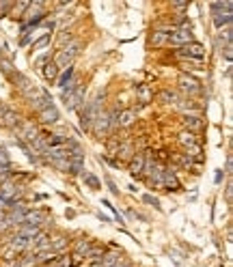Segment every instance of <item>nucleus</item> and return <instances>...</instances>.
<instances>
[{"mask_svg": "<svg viewBox=\"0 0 233 267\" xmlns=\"http://www.w3.org/2000/svg\"><path fill=\"white\" fill-rule=\"evenodd\" d=\"M45 222V213L43 211H26V216H24V220H22V224H26V226H41Z\"/></svg>", "mask_w": 233, "mask_h": 267, "instance_id": "nucleus-9", "label": "nucleus"}, {"mask_svg": "<svg viewBox=\"0 0 233 267\" xmlns=\"http://www.w3.org/2000/svg\"><path fill=\"white\" fill-rule=\"evenodd\" d=\"M192 26L190 22H181L179 26H175V32L168 37V45H175V48H184L192 41Z\"/></svg>", "mask_w": 233, "mask_h": 267, "instance_id": "nucleus-3", "label": "nucleus"}, {"mask_svg": "<svg viewBox=\"0 0 233 267\" xmlns=\"http://www.w3.org/2000/svg\"><path fill=\"white\" fill-rule=\"evenodd\" d=\"M26 9H28V2H17V4H13V9H11V15L13 17H22Z\"/></svg>", "mask_w": 233, "mask_h": 267, "instance_id": "nucleus-21", "label": "nucleus"}, {"mask_svg": "<svg viewBox=\"0 0 233 267\" xmlns=\"http://www.w3.org/2000/svg\"><path fill=\"white\" fill-rule=\"evenodd\" d=\"M134 121H136V112H134V110H123V112H119L115 116V123L119 127H127V125H132Z\"/></svg>", "mask_w": 233, "mask_h": 267, "instance_id": "nucleus-12", "label": "nucleus"}, {"mask_svg": "<svg viewBox=\"0 0 233 267\" xmlns=\"http://www.w3.org/2000/svg\"><path fill=\"white\" fill-rule=\"evenodd\" d=\"M129 151H132V145H129V142H125V145H121L119 155H129Z\"/></svg>", "mask_w": 233, "mask_h": 267, "instance_id": "nucleus-31", "label": "nucleus"}, {"mask_svg": "<svg viewBox=\"0 0 233 267\" xmlns=\"http://www.w3.org/2000/svg\"><path fill=\"white\" fill-rule=\"evenodd\" d=\"M56 267H74V261H71L69 257H61V259H56Z\"/></svg>", "mask_w": 233, "mask_h": 267, "instance_id": "nucleus-29", "label": "nucleus"}, {"mask_svg": "<svg viewBox=\"0 0 233 267\" xmlns=\"http://www.w3.org/2000/svg\"><path fill=\"white\" fill-rule=\"evenodd\" d=\"M136 95H138V97H140V101H145V103H147L149 99H151V95H149V89L145 87V84L136 89Z\"/></svg>", "mask_w": 233, "mask_h": 267, "instance_id": "nucleus-24", "label": "nucleus"}, {"mask_svg": "<svg viewBox=\"0 0 233 267\" xmlns=\"http://www.w3.org/2000/svg\"><path fill=\"white\" fill-rule=\"evenodd\" d=\"M78 48H80V43H78V41H71V43L67 45V48H63V52H65V54H67V56L74 58V56L78 54Z\"/></svg>", "mask_w": 233, "mask_h": 267, "instance_id": "nucleus-25", "label": "nucleus"}, {"mask_svg": "<svg viewBox=\"0 0 233 267\" xmlns=\"http://www.w3.org/2000/svg\"><path fill=\"white\" fill-rule=\"evenodd\" d=\"M48 43H50V35H43L41 39H39V41L32 43V50H41V48H45Z\"/></svg>", "mask_w": 233, "mask_h": 267, "instance_id": "nucleus-28", "label": "nucleus"}, {"mask_svg": "<svg viewBox=\"0 0 233 267\" xmlns=\"http://www.w3.org/2000/svg\"><path fill=\"white\" fill-rule=\"evenodd\" d=\"M43 76H45V80H50V82L56 80V78H58V69L54 67V63H45L43 65Z\"/></svg>", "mask_w": 233, "mask_h": 267, "instance_id": "nucleus-20", "label": "nucleus"}, {"mask_svg": "<svg viewBox=\"0 0 233 267\" xmlns=\"http://www.w3.org/2000/svg\"><path fill=\"white\" fill-rule=\"evenodd\" d=\"M71 61H74V58L67 56L63 50H58V52H56V56H54V61H52V63H54V67H56V69H67V67H71Z\"/></svg>", "mask_w": 233, "mask_h": 267, "instance_id": "nucleus-15", "label": "nucleus"}, {"mask_svg": "<svg viewBox=\"0 0 233 267\" xmlns=\"http://www.w3.org/2000/svg\"><path fill=\"white\" fill-rule=\"evenodd\" d=\"M145 162H147V155H134L132 162H129V173L134 175V177H138V175H142V171H145Z\"/></svg>", "mask_w": 233, "mask_h": 267, "instance_id": "nucleus-10", "label": "nucleus"}, {"mask_svg": "<svg viewBox=\"0 0 233 267\" xmlns=\"http://www.w3.org/2000/svg\"><path fill=\"white\" fill-rule=\"evenodd\" d=\"M82 99H84V87H82V84H78V87L71 90V93L65 97L63 101H65V106H67L69 110H76L82 103Z\"/></svg>", "mask_w": 233, "mask_h": 267, "instance_id": "nucleus-7", "label": "nucleus"}, {"mask_svg": "<svg viewBox=\"0 0 233 267\" xmlns=\"http://www.w3.org/2000/svg\"><path fill=\"white\" fill-rule=\"evenodd\" d=\"M0 123H2L4 127H9V129H13V132H19V116L13 112L11 108H6V106H2L0 103Z\"/></svg>", "mask_w": 233, "mask_h": 267, "instance_id": "nucleus-6", "label": "nucleus"}, {"mask_svg": "<svg viewBox=\"0 0 233 267\" xmlns=\"http://www.w3.org/2000/svg\"><path fill=\"white\" fill-rule=\"evenodd\" d=\"M158 99H160L162 103H173V101H175V95L171 93V90H162V93L158 95Z\"/></svg>", "mask_w": 233, "mask_h": 267, "instance_id": "nucleus-26", "label": "nucleus"}, {"mask_svg": "<svg viewBox=\"0 0 233 267\" xmlns=\"http://www.w3.org/2000/svg\"><path fill=\"white\" fill-rule=\"evenodd\" d=\"M67 237H65V235H56L54 239H50V250L52 252H54V255H56V252H63L65 248H67Z\"/></svg>", "mask_w": 233, "mask_h": 267, "instance_id": "nucleus-16", "label": "nucleus"}, {"mask_svg": "<svg viewBox=\"0 0 233 267\" xmlns=\"http://www.w3.org/2000/svg\"><path fill=\"white\" fill-rule=\"evenodd\" d=\"M184 58H188V61H197V63H201L203 61V56H205V48L201 43H197V41H190L188 45H184V50L179 52Z\"/></svg>", "mask_w": 233, "mask_h": 267, "instance_id": "nucleus-5", "label": "nucleus"}, {"mask_svg": "<svg viewBox=\"0 0 233 267\" xmlns=\"http://www.w3.org/2000/svg\"><path fill=\"white\" fill-rule=\"evenodd\" d=\"M11 9H13L11 2H0V17H4L6 13H11Z\"/></svg>", "mask_w": 233, "mask_h": 267, "instance_id": "nucleus-30", "label": "nucleus"}, {"mask_svg": "<svg viewBox=\"0 0 233 267\" xmlns=\"http://www.w3.org/2000/svg\"><path fill=\"white\" fill-rule=\"evenodd\" d=\"M84 181H87V185L89 187H93V190H97L102 183H100V179L95 177V175H89V173H84Z\"/></svg>", "mask_w": 233, "mask_h": 267, "instance_id": "nucleus-22", "label": "nucleus"}, {"mask_svg": "<svg viewBox=\"0 0 233 267\" xmlns=\"http://www.w3.org/2000/svg\"><path fill=\"white\" fill-rule=\"evenodd\" d=\"M142 200H145V203H149V205H151V207H155V209H162V205H160V200L158 198H155V196H151V194H145V196H142Z\"/></svg>", "mask_w": 233, "mask_h": 267, "instance_id": "nucleus-27", "label": "nucleus"}, {"mask_svg": "<svg viewBox=\"0 0 233 267\" xmlns=\"http://www.w3.org/2000/svg\"><path fill=\"white\" fill-rule=\"evenodd\" d=\"M115 116L116 114H108V112H100L97 114V119L93 121V125H91V129H93L95 134H106L110 127H115Z\"/></svg>", "mask_w": 233, "mask_h": 267, "instance_id": "nucleus-4", "label": "nucleus"}, {"mask_svg": "<svg viewBox=\"0 0 233 267\" xmlns=\"http://www.w3.org/2000/svg\"><path fill=\"white\" fill-rule=\"evenodd\" d=\"M91 248H93V244H91L89 239H78L76 246H74V257L76 259H87Z\"/></svg>", "mask_w": 233, "mask_h": 267, "instance_id": "nucleus-13", "label": "nucleus"}, {"mask_svg": "<svg viewBox=\"0 0 233 267\" xmlns=\"http://www.w3.org/2000/svg\"><path fill=\"white\" fill-rule=\"evenodd\" d=\"M39 119H41V123H45V125H50V123H56L58 121V110L56 106H50L39 112Z\"/></svg>", "mask_w": 233, "mask_h": 267, "instance_id": "nucleus-14", "label": "nucleus"}, {"mask_svg": "<svg viewBox=\"0 0 233 267\" xmlns=\"http://www.w3.org/2000/svg\"><path fill=\"white\" fill-rule=\"evenodd\" d=\"M179 142H181V145H184L186 149L199 145V142H197V136H194L192 132H181V134H179Z\"/></svg>", "mask_w": 233, "mask_h": 267, "instance_id": "nucleus-19", "label": "nucleus"}, {"mask_svg": "<svg viewBox=\"0 0 233 267\" xmlns=\"http://www.w3.org/2000/svg\"><path fill=\"white\" fill-rule=\"evenodd\" d=\"M71 80H74V67H67V69H65L61 76L56 78V82H58V89L63 90V89H65V87H67V84L71 82Z\"/></svg>", "mask_w": 233, "mask_h": 267, "instance_id": "nucleus-17", "label": "nucleus"}, {"mask_svg": "<svg viewBox=\"0 0 233 267\" xmlns=\"http://www.w3.org/2000/svg\"><path fill=\"white\" fill-rule=\"evenodd\" d=\"M184 123H186L188 132H192V134H194V132H199V129L203 127V121H201L199 116H188V114H186V116H184Z\"/></svg>", "mask_w": 233, "mask_h": 267, "instance_id": "nucleus-18", "label": "nucleus"}, {"mask_svg": "<svg viewBox=\"0 0 233 267\" xmlns=\"http://www.w3.org/2000/svg\"><path fill=\"white\" fill-rule=\"evenodd\" d=\"M0 69H2V74H6V76H13V65H11V61H6V58H0Z\"/></svg>", "mask_w": 233, "mask_h": 267, "instance_id": "nucleus-23", "label": "nucleus"}, {"mask_svg": "<svg viewBox=\"0 0 233 267\" xmlns=\"http://www.w3.org/2000/svg\"><path fill=\"white\" fill-rule=\"evenodd\" d=\"M11 80L15 82V87L19 89V93H22L26 99H30V101H35L39 95H41V89H37L35 87V82H30L28 78H26L24 74H19V71H13V76H11Z\"/></svg>", "mask_w": 233, "mask_h": 267, "instance_id": "nucleus-1", "label": "nucleus"}, {"mask_svg": "<svg viewBox=\"0 0 233 267\" xmlns=\"http://www.w3.org/2000/svg\"><path fill=\"white\" fill-rule=\"evenodd\" d=\"M231 9H233V2H212V11H214V26L216 28H227L231 26Z\"/></svg>", "mask_w": 233, "mask_h": 267, "instance_id": "nucleus-2", "label": "nucleus"}, {"mask_svg": "<svg viewBox=\"0 0 233 267\" xmlns=\"http://www.w3.org/2000/svg\"><path fill=\"white\" fill-rule=\"evenodd\" d=\"M162 185H164L166 190H173V192L179 190V179H177V175H175L171 168H168V171H164V177H162Z\"/></svg>", "mask_w": 233, "mask_h": 267, "instance_id": "nucleus-11", "label": "nucleus"}, {"mask_svg": "<svg viewBox=\"0 0 233 267\" xmlns=\"http://www.w3.org/2000/svg\"><path fill=\"white\" fill-rule=\"evenodd\" d=\"M179 89L184 90V93H188V95H197L201 90V82L197 80V78H192V76H181L179 78Z\"/></svg>", "mask_w": 233, "mask_h": 267, "instance_id": "nucleus-8", "label": "nucleus"}, {"mask_svg": "<svg viewBox=\"0 0 233 267\" xmlns=\"http://www.w3.org/2000/svg\"><path fill=\"white\" fill-rule=\"evenodd\" d=\"M173 6H175L177 11H186V9H188V2H173Z\"/></svg>", "mask_w": 233, "mask_h": 267, "instance_id": "nucleus-32", "label": "nucleus"}]
</instances>
